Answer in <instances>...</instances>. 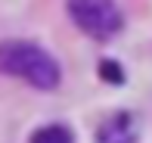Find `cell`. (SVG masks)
<instances>
[{
	"label": "cell",
	"mask_w": 152,
	"mask_h": 143,
	"mask_svg": "<svg viewBox=\"0 0 152 143\" xmlns=\"http://www.w3.org/2000/svg\"><path fill=\"white\" fill-rule=\"evenodd\" d=\"M0 72L25 78L28 84L40 87V90H53L62 81L59 62L44 47L31 44V40H3L0 44Z\"/></svg>",
	"instance_id": "cell-1"
},
{
	"label": "cell",
	"mask_w": 152,
	"mask_h": 143,
	"mask_svg": "<svg viewBox=\"0 0 152 143\" xmlns=\"http://www.w3.org/2000/svg\"><path fill=\"white\" fill-rule=\"evenodd\" d=\"M68 16L81 31H87L96 40L115 37L124 25L115 0H68Z\"/></svg>",
	"instance_id": "cell-2"
},
{
	"label": "cell",
	"mask_w": 152,
	"mask_h": 143,
	"mask_svg": "<svg viewBox=\"0 0 152 143\" xmlns=\"http://www.w3.org/2000/svg\"><path fill=\"white\" fill-rule=\"evenodd\" d=\"M96 143H137V121L130 112H115L96 131Z\"/></svg>",
	"instance_id": "cell-3"
},
{
	"label": "cell",
	"mask_w": 152,
	"mask_h": 143,
	"mask_svg": "<svg viewBox=\"0 0 152 143\" xmlns=\"http://www.w3.org/2000/svg\"><path fill=\"white\" fill-rule=\"evenodd\" d=\"M31 143H75V137L65 125H47L31 137Z\"/></svg>",
	"instance_id": "cell-4"
},
{
	"label": "cell",
	"mask_w": 152,
	"mask_h": 143,
	"mask_svg": "<svg viewBox=\"0 0 152 143\" xmlns=\"http://www.w3.org/2000/svg\"><path fill=\"white\" fill-rule=\"evenodd\" d=\"M99 75L106 81H112V84H124V72L118 69V62H112V59H102L99 62Z\"/></svg>",
	"instance_id": "cell-5"
}]
</instances>
